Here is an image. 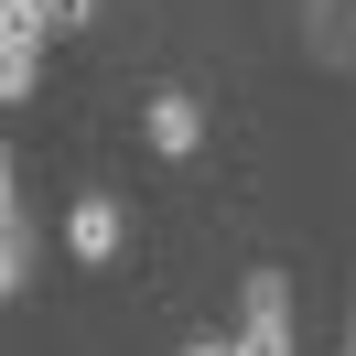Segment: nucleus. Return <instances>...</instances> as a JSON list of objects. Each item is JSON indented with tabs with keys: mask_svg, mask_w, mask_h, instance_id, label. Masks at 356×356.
Here are the masks:
<instances>
[{
	"mask_svg": "<svg viewBox=\"0 0 356 356\" xmlns=\"http://www.w3.org/2000/svg\"><path fill=\"white\" fill-rule=\"evenodd\" d=\"M44 76V22H33V0H0V97H33Z\"/></svg>",
	"mask_w": 356,
	"mask_h": 356,
	"instance_id": "7ed1b4c3",
	"label": "nucleus"
},
{
	"mask_svg": "<svg viewBox=\"0 0 356 356\" xmlns=\"http://www.w3.org/2000/svg\"><path fill=\"white\" fill-rule=\"evenodd\" d=\"M65 248H76L87 270H108L119 248H130V205H119V195H76V205H65Z\"/></svg>",
	"mask_w": 356,
	"mask_h": 356,
	"instance_id": "f03ea898",
	"label": "nucleus"
},
{
	"mask_svg": "<svg viewBox=\"0 0 356 356\" xmlns=\"http://www.w3.org/2000/svg\"><path fill=\"white\" fill-rule=\"evenodd\" d=\"M227 356H302L291 346V270H248L238 281V346Z\"/></svg>",
	"mask_w": 356,
	"mask_h": 356,
	"instance_id": "f257e3e1",
	"label": "nucleus"
},
{
	"mask_svg": "<svg viewBox=\"0 0 356 356\" xmlns=\"http://www.w3.org/2000/svg\"><path fill=\"white\" fill-rule=\"evenodd\" d=\"M33 270H44V238H33V227H0V302L33 291Z\"/></svg>",
	"mask_w": 356,
	"mask_h": 356,
	"instance_id": "39448f33",
	"label": "nucleus"
},
{
	"mask_svg": "<svg viewBox=\"0 0 356 356\" xmlns=\"http://www.w3.org/2000/svg\"><path fill=\"white\" fill-rule=\"evenodd\" d=\"M33 22H44V44H54V33H87L97 0H33Z\"/></svg>",
	"mask_w": 356,
	"mask_h": 356,
	"instance_id": "423d86ee",
	"label": "nucleus"
},
{
	"mask_svg": "<svg viewBox=\"0 0 356 356\" xmlns=\"http://www.w3.org/2000/svg\"><path fill=\"white\" fill-rule=\"evenodd\" d=\"M140 130H152V152H162V162H195V152H205V97L162 87L152 108H140Z\"/></svg>",
	"mask_w": 356,
	"mask_h": 356,
	"instance_id": "20e7f679",
	"label": "nucleus"
},
{
	"mask_svg": "<svg viewBox=\"0 0 356 356\" xmlns=\"http://www.w3.org/2000/svg\"><path fill=\"white\" fill-rule=\"evenodd\" d=\"M0 227H33V216H22V195H11V140H0Z\"/></svg>",
	"mask_w": 356,
	"mask_h": 356,
	"instance_id": "0eeeda50",
	"label": "nucleus"
},
{
	"mask_svg": "<svg viewBox=\"0 0 356 356\" xmlns=\"http://www.w3.org/2000/svg\"><path fill=\"white\" fill-rule=\"evenodd\" d=\"M184 356H227V334H195V346H184Z\"/></svg>",
	"mask_w": 356,
	"mask_h": 356,
	"instance_id": "6e6552de",
	"label": "nucleus"
}]
</instances>
